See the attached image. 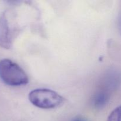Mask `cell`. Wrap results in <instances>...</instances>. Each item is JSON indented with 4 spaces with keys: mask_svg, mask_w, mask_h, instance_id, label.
Wrapping results in <instances>:
<instances>
[{
    "mask_svg": "<svg viewBox=\"0 0 121 121\" xmlns=\"http://www.w3.org/2000/svg\"><path fill=\"white\" fill-rule=\"evenodd\" d=\"M119 26H120V30H121V16L120 18V20H119Z\"/></svg>",
    "mask_w": 121,
    "mask_h": 121,
    "instance_id": "5b68a950",
    "label": "cell"
},
{
    "mask_svg": "<svg viewBox=\"0 0 121 121\" xmlns=\"http://www.w3.org/2000/svg\"><path fill=\"white\" fill-rule=\"evenodd\" d=\"M12 36L7 18L4 14L0 18V46L5 48H10Z\"/></svg>",
    "mask_w": 121,
    "mask_h": 121,
    "instance_id": "3957f363",
    "label": "cell"
},
{
    "mask_svg": "<svg viewBox=\"0 0 121 121\" xmlns=\"http://www.w3.org/2000/svg\"><path fill=\"white\" fill-rule=\"evenodd\" d=\"M30 102L41 109H53L60 106L65 102L61 95L47 89H37L32 91L28 95Z\"/></svg>",
    "mask_w": 121,
    "mask_h": 121,
    "instance_id": "7a4b0ae2",
    "label": "cell"
},
{
    "mask_svg": "<svg viewBox=\"0 0 121 121\" xmlns=\"http://www.w3.org/2000/svg\"><path fill=\"white\" fill-rule=\"evenodd\" d=\"M107 121H121V105L116 108L111 112Z\"/></svg>",
    "mask_w": 121,
    "mask_h": 121,
    "instance_id": "277c9868",
    "label": "cell"
},
{
    "mask_svg": "<svg viewBox=\"0 0 121 121\" xmlns=\"http://www.w3.org/2000/svg\"><path fill=\"white\" fill-rule=\"evenodd\" d=\"M0 78L5 84L20 86L28 83L27 74L17 64L9 59L0 60Z\"/></svg>",
    "mask_w": 121,
    "mask_h": 121,
    "instance_id": "6da1fadb",
    "label": "cell"
},
{
    "mask_svg": "<svg viewBox=\"0 0 121 121\" xmlns=\"http://www.w3.org/2000/svg\"><path fill=\"white\" fill-rule=\"evenodd\" d=\"M74 121H82V120H75Z\"/></svg>",
    "mask_w": 121,
    "mask_h": 121,
    "instance_id": "8992f818",
    "label": "cell"
}]
</instances>
